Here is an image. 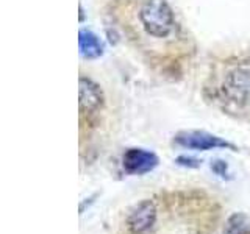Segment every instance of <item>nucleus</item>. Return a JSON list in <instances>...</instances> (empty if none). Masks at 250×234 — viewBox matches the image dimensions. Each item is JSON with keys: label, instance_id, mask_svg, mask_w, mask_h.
<instances>
[{"label": "nucleus", "instance_id": "nucleus-5", "mask_svg": "<svg viewBox=\"0 0 250 234\" xmlns=\"http://www.w3.org/2000/svg\"><path fill=\"white\" fill-rule=\"evenodd\" d=\"M158 166V156L144 148H128L122 156V167L128 175H144Z\"/></svg>", "mask_w": 250, "mask_h": 234}, {"label": "nucleus", "instance_id": "nucleus-1", "mask_svg": "<svg viewBox=\"0 0 250 234\" xmlns=\"http://www.w3.org/2000/svg\"><path fill=\"white\" fill-rule=\"evenodd\" d=\"M205 97L224 114L250 122V57L227 58L214 64Z\"/></svg>", "mask_w": 250, "mask_h": 234}, {"label": "nucleus", "instance_id": "nucleus-4", "mask_svg": "<svg viewBox=\"0 0 250 234\" xmlns=\"http://www.w3.org/2000/svg\"><path fill=\"white\" fill-rule=\"evenodd\" d=\"M156 206L152 200H143L133 208L128 215L125 225L130 234H147L156 223Z\"/></svg>", "mask_w": 250, "mask_h": 234}, {"label": "nucleus", "instance_id": "nucleus-7", "mask_svg": "<svg viewBox=\"0 0 250 234\" xmlns=\"http://www.w3.org/2000/svg\"><path fill=\"white\" fill-rule=\"evenodd\" d=\"M78 44H80V53L86 59L99 58L104 53V45L100 39L89 30H80L78 33Z\"/></svg>", "mask_w": 250, "mask_h": 234}, {"label": "nucleus", "instance_id": "nucleus-6", "mask_svg": "<svg viewBox=\"0 0 250 234\" xmlns=\"http://www.w3.org/2000/svg\"><path fill=\"white\" fill-rule=\"evenodd\" d=\"M102 105H104V94L99 84L89 78L80 77V116L96 114Z\"/></svg>", "mask_w": 250, "mask_h": 234}, {"label": "nucleus", "instance_id": "nucleus-8", "mask_svg": "<svg viewBox=\"0 0 250 234\" xmlns=\"http://www.w3.org/2000/svg\"><path fill=\"white\" fill-rule=\"evenodd\" d=\"M224 234H250V217L244 213H234L227 218Z\"/></svg>", "mask_w": 250, "mask_h": 234}, {"label": "nucleus", "instance_id": "nucleus-3", "mask_svg": "<svg viewBox=\"0 0 250 234\" xmlns=\"http://www.w3.org/2000/svg\"><path fill=\"white\" fill-rule=\"evenodd\" d=\"M174 142L180 147L189 148V150H216V148H230V150L236 152L238 148L229 140H225L219 136L211 135L207 131H197V130H189V131H180L175 135Z\"/></svg>", "mask_w": 250, "mask_h": 234}, {"label": "nucleus", "instance_id": "nucleus-9", "mask_svg": "<svg viewBox=\"0 0 250 234\" xmlns=\"http://www.w3.org/2000/svg\"><path fill=\"white\" fill-rule=\"evenodd\" d=\"M175 162L178 166H183V167H189V169H194V167H199L200 166V161L195 159V158H189V156H178L175 159Z\"/></svg>", "mask_w": 250, "mask_h": 234}, {"label": "nucleus", "instance_id": "nucleus-2", "mask_svg": "<svg viewBox=\"0 0 250 234\" xmlns=\"http://www.w3.org/2000/svg\"><path fill=\"white\" fill-rule=\"evenodd\" d=\"M138 20L144 33L153 39H167L175 33V14L166 0H143Z\"/></svg>", "mask_w": 250, "mask_h": 234}, {"label": "nucleus", "instance_id": "nucleus-10", "mask_svg": "<svg viewBox=\"0 0 250 234\" xmlns=\"http://www.w3.org/2000/svg\"><path fill=\"white\" fill-rule=\"evenodd\" d=\"M211 169H213L219 176L225 178V174H227V164H225V162H222V161H216L214 164H211Z\"/></svg>", "mask_w": 250, "mask_h": 234}]
</instances>
